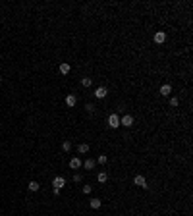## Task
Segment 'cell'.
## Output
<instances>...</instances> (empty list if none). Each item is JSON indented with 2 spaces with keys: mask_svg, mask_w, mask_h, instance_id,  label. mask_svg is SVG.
I'll return each instance as SVG.
<instances>
[{
  "mask_svg": "<svg viewBox=\"0 0 193 216\" xmlns=\"http://www.w3.org/2000/svg\"><path fill=\"white\" fill-rule=\"evenodd\" d=\"M108 126H110L112 129H118L120 127V116L118 114H110L108 116Z\"/></svg>",
  "mask_w": 193,
  "mask_h": 216,
  "instance_id": "cell-1",
  "label": "cell"
},
{
  "mask_svg": "<svg viewBox=\"0 0 193 216\" xmlns=\"http://www.w3.org/2000/svg\"><path fill=\"white\" fill-rule=\"evenodd\" d=\"M133 122H135V120H133L132 114H126L124 118H120V126H124V127H132Z\"/></svg>",
  "mask_w": 193,
  "mask_h": 216,
  "instance_id": "cell-2",
  "label": "cell"
},
{
  "mask_svg": "<svg viewBox=\"0 0 193 216\" xmlns=\"http://www.w3.org/2000/svg\"><path fill=\"white\" fill-rule=\"evenodd\" d=\"M133 183H135L137 187H143V189L149 187V185H147V179H145V176H135V178H133Z\"/></svg>",
  "mask_w": 193,
  "mask_h": 216,
  "instance_id": "cell-3",
  "label": "cell"
},
{
  "mask_svg": "<svg viewBox=\"0 0 193 216\" xmlns=\"http://www.w3.org/2000/svg\"><path fill=\"white\" fill-rule=\"evenodd\" d=\"M64 185H66V179L62 178V176H56V178L52 179V187L54 189H62Z\"/></svg>",
  "mask_w": 193,
  "mask_h": 216,
  "instance_id": "cell-4",
  "label": "cell"
},
{
  "mask_svg": "<svg viewBox=\"0 0 193 216\" xmlns=\"http://www.w3.org/2000/svg\"><path fill=\"white\" fill-rule=\"evenodd\" d=\"M153 39H155V43H156V45H162V43L166 41V33H164V31H156V33H155V37H153Z\"/></svg>",
  "mask_w": 193,
  "mask_h": 216,
  "instance_id": "cell-5",
  "label": "cell"
},
{
  "mask_svg": "<svg viewBox=\"0 0 193 216\" xmlns=\"http://www.w3.org/2000/svg\"><path fill=\"white\" fill-rule=\"evenodd\" d=\"M170 93H172V85L164 83V85L160 87V95H162V97H170Z\"/></svg>",
  "mask_w": 193,
  "mask_h": 216,
  "instance_id": "cell-6",
  "label": "cell"
},
{
  "mask_svg": "<svg viewBox=\"0 0 193 216\" xmlns=\"http://www.w3.org/2000/svg\"><path fill=\"white\" fill-rule=\"evenodd\" d=\"M106 95H108V89H106V87H99V89L95 91V97H97V98H104Z\"/></svg>",
  "mask_w": 193,
  "mask_h": 216,
  "instance_id": "cell-7",
  "label": "cell"
},
{
  "mask_svg": "<svg viewBox=\"0 0 193 216\" xmlns=\"http://www.w3.org/2000/svg\"><path fill=\"white\" fill-rule=\"evenodd\" d=\"M58 69H60V74H62V75L70 74V64H68V62H62V64L58 66Z\"/></svg>",
  "mask_w": 193,
  "mask_h": 216,
  "instance_id": "cell-8",
  "label": "cell"
},
{
  "mask_svg": "<svg viewBox=\"0 0 193 216\" xmlns=\"http://www.w3.org/2000/svg\"><path fill=\"white\" fill-rule=\"evenodd\" d=\"M95 164H97V160H93V158H87L85 162L81 164V166L85 168V170H93V168H95Z\"/></svg>",
  "mask_w": 193,
  "mask_h": 216,
  "instance_id": "cell-9",
  "label": "cell"
},
{
  "mask_svg": "<svg viewBox=\"0 0 193 216\" xmlns=\"http://www.w3.org/2000/svg\"><path fill=\"white\" fill-rule=\"evenodd\" d=\"M81 160H79V158H72L70 160V168H72V170H79V168H81Z\"/></svg>",
  "mask_w": 193,
  "mask_h": 216,
  "instance_id": "cell-10",
  "label": "cell"
},
{
  "mask_svg": "<svg viewBox=\"0 0 193 216\" xmlns=\"http://www.w3.org/2000/svg\"><path fill=\"white\" fill-rule=\"evenodd\" d=\"M100 204H103V201H100V199H91L89 201V207L95 208V210H97V208H100Z\"/></svg>",
  "mask_w": 193,
  "mask_h": 216,
  "instance_id": "cell-11",
  "label": "cell"
},
{
  "mask_svg": "<svg viewBox=\"0 0 193 216\" xmlns=\"http://www.w3.org/2000/svg\"><path fill=\"white\" fill-rule=\"evenodd\" d=\"M75 102H77L75 95H68V97H66V104L70 106V108H72V106H75Z\"/></svg>",
  "mask_w": 193,
  "mask_h": 216,
  "instance_id": "cell-12",
  "label": "cell"
},
{
  "mask_svg": "<svg viewBox=\"0 0 193 216\" xmlns=\"http://www.w3.org/2000/svg\"><path fill=\"white\" fill-rule=\"evenodd\" d=\"M77 152H79V155H85V152H89V145H87V143H81V145L77 147Z\"/></svg>",
  "mask_w": 193,
  "mask_h": 216,
  "instance_id": "cell-13",
  "label": "cell"
},
{
  "mask_svg": "<svg viewBox=\"0 0 193 216\" xmlns=\"http://www.w3.org/2000/svg\"><path fill=\"white\" fill-rule=\"evenodd\" d=\"M97 179H99V183H106V179H108V174H106V172H99Z\"/></svg>",
  "mask_w": 193,
  "mask_h": 216,
  "instance_id": "cell-14",
  "label": "cell"
},
{
  "mask_svg": "<svg viewBox=\"0 0 193 216\" xmlns=\"http://www.w3.org/2000/svg\"><path fill=\"white\" fill-rule=\"evenodd\" d=\"M27 187H29V191H39V187H41V185H39V181H29Z\"/></svg>",
  "mask_w": 193,
  "mask_h": 216,
  "instance_id": "cell-15",
  "label": "cell"
},
{
  "mask_svg": "<svg viewBox=\"0 0 193 216\" xmlns=\"http://www.w3.org/2000/svg\"><path fill=\"white\" fill-rule=\"evenodd\" d=\"M81 85L83 87H91V85H93V79H91V77H83L81 79Z\"/></svg>",
  "mask_w": 193,
  "mask_h": 216,
  "instance_id": "cell-16",
  "label": "cell"
},
{
  "mask_svg": "<svg viewBox=\"0 0 193 216\" xmlns=\"http://www.w3.org/2000/svg\"><path fill=\"white\" fill-rule=\"evenodd\" d=\"M62 149H64L66 152H70L72 151V141H64V143H62Z\"/></svg>",
  "mask_w": 193,
  "mask_h": 216,
  "instance_id": "cell-17",
  "label": "cell"
},
{
  "mask_svg": "<svg viewBox=\"0 0 193 216\" xmlns=\"http://www.w3.org/2000/svg\"><path fill=\"white\" fill-rule=\"evenodd\" d=\"M178 104H180V98H178V97H172V98H170V106H172V108H176Z\"/></svg>",
  "mask_w": 193,
  "mask_h": 216,
  "instance_id": "cell-18",
  "label": "cell"
},
{
  "mask_svg": "<svg viewBox=\"0 0 193 216\" xmlns=\"http://www.w3.org/2000/svg\"><path fill=\"white\" fill-rule=\"evenodd\" d=\"M106 160H108V156H106V155H100L99 158H97V162H99V164H106Z\"/></svg>",
  "mask_w": 193,
  "mask_h": 216,
  "instance_id": "cell-19",
  "label": "cell"
},
{
  "mask_svg": "<svg viewBox=\"0 0 193 216\" xmlns=\"http://www.w3.org/2000/svg\"><path fill=\"white\" fill-rule=\"evenodd\" d=\"M91 191H93V187H91V185H83V193H85V195H89Z\"/></svg>",
  "mask_w": 193,
  "mask_h": 216,
  "instance_id": "cell-20",
  "label": "cell"
},
{
  "mask_svg": "<svg viewBox=\"0 0 193 216\" xmlns=\"http://www.w3.org/2000/svg\"><path fill=\"white\" fill-rule=\"evenodd\" d=\"M85 108H87V112H95V108H97V106H95V104H87Z\"/></svg>",
  "mask_w": 193,
  "mask_h": 216,
  "instance_id": "cell-21",
  "label": "cell"
},
{
  "mask_svg": "<svg viewBox=\"0 0 193 216\" xmlns=\"http://www.w3.org/2000/svg\"><path fill=\"white\" fill-rule=\"evenodd\" d=\"M74 181H75V183H79V181H81V174H75L74 176Z\"/></svg>",
  "mask_w": 193,
  "mask_h": 216,
  "instance_id": "cell-22",
  "label": "cell"
}]
</instances>
